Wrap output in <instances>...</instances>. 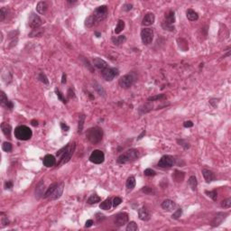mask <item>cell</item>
Instances as JSON below:
<instances>
[{
    "mask_svg": "<svg viewBox=\"0 0 231 231\" xmlns=\"http://www.w3.org/2000/svg\"><path fill=\"white\" fill-rule=\"evenodd\" d=\"M84 121H85V115H80L79 118V127H78V133L81 134L83 131V127H84Z\"/></svg>",
    "mask_w": 231,
    "mask_h": 231,
    "instance_id": "obj_34",
    "label": "cell"
},
{
    "mask_svg": "<svg viewBox=\"0 0 231 231\" xmlns=\"http://www.w3.org/2000/svg\"><path fill=\"white\" fill-rule=\"evenodd\" d=\"M9 223V220L6 217H2V226L5 227L6 225H7Z\"/></svg>",
    "mask_w": 231,
    "mask_h": 231,
    "instance_id": "obj_58",
    "label": "cell"
},
{
    "mask_svg": "<svg viewBox=\"0 0 231 231\" xmlns=\"http://www.w3.org/2000/svg\"><path fill=\"white\" fill-rule=\"evenodd\" d=\"M33 133L26 125H19L15 129V136L18 140L26 141L32 137Z\"/></svg>",
    "mask_w": 231,
    "mask_h": 231,
    "instance_id": "obj_4",
    "label": "cell"
},
{
    "mask_svg": "<svg viewBox=\"0 0 231 231\" xmlns=\"http://www.w3.org/2000/svg\"><path fill=\"white\" fill-rule=\"evenodd\" d=\"M127 231H136V230H138V227L135 222L131 221L130 223H128V225L127 227Z\"/></svg>",
    "mask_w": 231,
    "mask_h": 231,
    "instance_id": "obj_39",
    "label": "cell"
},
{
    "mask_svg": "<svg viewBox=\"0 0 231 231\" xmlns=\"http://www.w3.org/2000/svg\"><path fill=\"white\" fill-rule=\"evenodd\" d=\"M118 70L116 68H107L101 70V76L108 81H111L115 77L118 75Z\"/></svg>",
    "mask_w": 231,
    "mask_h": 231,
    "instance_id": "obj_8",
    "label": "cell"
},
{
    "mask_svg": "<svg viewBox=\"0 0 231 231\" xmlns=\"http://www.w3.org/2000/svg\"><path fill=\"white\" fill-rule=\"evenodd\" d=\"M93 64L97 69H99L100 70H103L108 68V63L100 58H94L93 59Z\"/></svg>",
    "mask_w": 231,
    "mask_h": 231,
    "instance_id": "obj_17",
    "label": "cell"
},
{
    "mask_svg": "<svg viewBox=\"0 0 231 231\" xmlns=\"http://www.w3.org/2000/svg\"><path fill=\"white\" fill-rule=\"evenodd\" d=\"M5 18H6V10L3 7V8H1V10H0V21L3 22V21L5 20Z\"/></svg>",
    "mask_w": 231,
    "mask_h": 231,
    "instance_id": "obj_51",
    "label": "cell"
},
{
    "mask_svg": "<svg viewBox=\"0 0 231 231\" xmlns=\"http://www.w3.org/2000/svg\"><path fill=\"white\" fill-rule=\"evenodd\" d=\"M175 22V14L173 11H170L166 15H165V23L173 25Z\"/></svg>",
    "mask_w": 231,
    "mask_h": 231,
    "instance_id": "obj_30",
    "label": "cell"
},
{
    "mask_svg": "<svg viewBox=\"0 0 231 231\" xmlns=\"http://www.w3.org/2000/svg\"><path fill=\"white\" fill-rule=\"evenodd\" d=\"M121 202H122V199H121V198H119V197H116V198H114V199H113V201H112V205H113V207H114V208H116V207H118V205H120V204H121Z\"/></svg>",
    "mask_w": 231,
    "mask_h": 231,
    "instance_id": "obj_45",
    "label": "cell"
},
{
    "mask_svg": "<svg viewBox=\"0 0 231 231\" xmlns=\"http://www.w3.org/2000/svg\"><path fill=\"white\" fill-rule=\"evenodd\" d=\"M93 16L95 17V19H96V21L98 23L105 20L108 16V7L106 6H99L98 8L95 9V11H94Z\"/></svg>",
    "mask_w": 231,
    "mask_h": 231,
    "instance_id": "obj_5",
    "label": "cell"
},
{
    "mask_svg": "<svg viewBox=\"0 0 231 231\" xmlns=\"http://www.w3.org/2000/svg\"><path fill=\"white\" fill-rule=\"evenodd\" d=\"M38 79H39L42 82H44V83H45V84H48V83H49V80H48L47 77L45 76V74H44V73H43V72L40 73V74H39Z\"/></svg>",
    "mask_w": 231,
    "mask_h": 231,
    "instance_id": "obj_47",
    "label": "cell"
},
{
    "mask_svg": "<svg viewBox=\"0 0 231 231\" xmlns=\"http://www.w3.org/2000/svg\"><path fill=\"white\" fill-rule=\"evenodd\" d=\"M165 96L163 95V94H159V95H157V96H154V97H150L148 99V101H154V100H160V99H164Z\"/></svg>",
    "mask_w": 231,
    "mask_h": 231,
    "instance_id": "obj_46",
    "label": "cell"
},
{
    "mask_svg": "<svg viewBox=\"0 0 231 231\" xmlns=\"http://www.w3.org/2000/svg\"><path fill=\"white\" fill-rule=\"evenodd\" d=\"M75 147H76L75 143L70 144H67L66 146H64L63 148L61 149L57 153V156L60 158V163H58L59 165L64 164L70 160L73 153H74V151H75Z\"/></svg>",
    "mask_w": 231,
    "mask_h": 231,
    "instance_id": "obj_1",
    "label": "cell"
},
{
    "mask_svg": "<svg viewBox=\"0 0 231 231\" xmlns=\"http://www.w3.org/2000/svg\"><path fill=\"white\" fill-rule=\"evenodd\" d=\"M125 28V22L123 20H118V25L116 26V29H115V33L116 34H120L122 31L124 30Z\"/></svg>",
    "mask_w": 231,
    "mask_h": 231,
    "instance_id": "obj_35",
    "label": "cell"
},
{
    "mask_svg": "<svg viewBox=\"0 0 231 231\" xmlns=\"http://www.w3.org/2000/svg\"><path fill=\"white\" fill-rule=\"evenodd\" d=\"M0 101H1V105L3 107H5V108H8V109H10L11 110L12 108H13V103L11 102V101H9L8 100V99H7V97L6 96V94L2 91L1 92V99H0Z\"/></svg>",
    "mask_w": 231,
    "mask_h": 231,
    "instance_id": "obj_21",
    "label": "cell"
},
{
    "mask_svg": "<svg viewBox=\"0 0 231 231\" xmlns=\"http://www.w3.org/2000/svg\"><path fill=\"white\" fill-rule=\"evenodd\" d=\"M144 135H145V130H144V131L142 132V134H141V135H140L138 136V138H137V140H140V139H142V138H143V136H144Z\"/></svg>",
    "mask_w": 231,
    "mask_h": 231,
    "instance_id": "obj_62",
    "label": "cell"
},
{
    "mask_svg": "<svg viewBox=\"0 0 231 231\" xmlns=\"http://www.w3.org/2000/svg\"><path fill=\"white\" fill-rule=\"evenodd\" d=\"M43 162H44V166H46V167H52V166H54L55 163H56V159H55V157L54 155L47 154V155L44 156Z\"/></svg>",
    "mask_w": 231,
    "mask_h": 231,
    "instance_id": "obj_19",
    "label": "cell"
},
{
    "mask_svg": "<svg viewBox=\"0 0 231 231\" xmlns=\"http://www.w3.org/2000/svg\"><path fill=\"white\" fill-rule=\"evenodd\" d=\"M144 173L145 176H149V177H150V176H154V175H155V172H154V170L150 169V168H148V169L144 170Z\"/></svg>",
    "mask_w": 231,
    "mask_h": 231,
    "instance_id": "obj_50",
    "label": "cell"
},
{
    "mask_svg": "<svg viewBox=\"0 0 231 231\" xmlns=\"http://www.w3.org/2000/svg\"><path fill=\"white\" fill-rule=\"evenodd\" d=\"M68 93H69V97H70V98H75V95H74V92H73V91H72L71 89H69Z\"/></svg>",
    "mask_w": 231,
    "mask_h": 231,
    "instance_id": "obj_60",
    "label": "cell"
},
{
    "mask_svg": "<svg viewBox=\"0 0 231 231\" xmlns=\"http://www.w3.org/2000/svg\"><path fill=\"white\" fill-rule=\"evenodd\" d=\"M153 109V104L151 103H146L144 105H143V106H141L138 109L140 115H143V114H145V113H147L149 112L150 110Z\"/></svg>",
    "mask_w": 231,
    "mask_h": 231,
    "instance_id": "obj_27",
    "label": "cell"
},
{
    "mask_svg": "<svg viewBox=\"0 0 231 231\" xmlns=\"http://www.w3.org/2000/svg\"><path fill=\"white\" fill-rule=\"evenodd\" d=\"M132 8H133V5L132 4H125L124 6V10H125V11H130Z\"/></svg>",
    "mask_w": 231,
    "mask_h": 231,
    "instance_id": "obj_55",
    "label": "cell"
},
{
    "mask_svg": "<svg viewBox=\"0 0 231 231\" xmlns=\"http://www.w3.org/2000/svg\"><path fill=\"white\" fill-rule=\"evenodd\" d=\"M141 39L145 45L150 44L154 40V31L151 28H144L141 31Z\"/></svg>",
    "mask_w": 231,
    "mask_h": 231,
    "instance_id": "obj_7",
    "label": "cell"
},
{
    "mask_svg": "<svg viewBox=\"0 0 231 231\" xmlns=\"http://www.w3.org/2000/svg\"><path fill=\"white\" fill-rule=\"evenodd\" d=\"M175 163V159L171 155H163L160 161L158 162V165L160 168L163 169H169V168L173 167Z\"/></svg>",
    "mask_w": 231,
    "mask_h": 231,
    "instance_id": "obj_6",
    "label": "cell"
},
{
    "mask_svg": "<svg viewBox=\"0 0 231 231\" xmlns=\"http://www.w3.org/2000/svg\"><path fill=\"white\" fill-rule=\"evenodd\" d=\"M2 149L6 152V153H10L12 151V144L11 143H8V142H5L3 144H2Z\"/></svg>",
    "mask_w": 231,
    "mask_h": 231,
    "instance_id": "obj_38",
    "label": "cell"
},
{
    "mask_svg": "<svg viewBox=\"0 0 231 231\" xmlns=\"http://www.w3.org/2000/svg\"><path fill=\"white\" fill-rule=\"evenodd\" d=\"M205 193L209 197V198H211L213 201H217V199H218V193L216 191H211V192H208L206 191Z\"/></svg>",
    "mask_w": 231,
    "mask_h": 231,
    "instance_id": "obj_40",
    "label": "cell"
},
{
    "mask_svg": "<svg viewBox=\"0 0 231 231\" xmlns=\"http://www.w3.org/2000/svg\"><path fill=\"white\" fill-rule=\"evenodd\" d=\"M28 24H29V26L32 29L34 30L38 29L42 25V19L35 13H31L29 19H28Z\"/></svg>",
    "mask_w": 231,
    "mask_h": 231,
    "instance_id": "obj_10",
    "label": "cell"
},
{
    "mask_svg": "<svg viewBox=\"0 0 231 231\" xmlns=\"http://www.w3.org/2000/svg\"><path fill=\"white\" fill-rule=\"evenodd\" d=\"M44 182L42 180L38 182V184L36 185V189H35V198L37 199H41L42 197H44Z\"/></svg>",
    "mask_w": 231,
    "mask_h": 231,
    "instance_id": "obj_14",
    "label": "cell"
},
{
    "mask_svg": "<svg viewBox=\"0 0 231 231\" xmlns=\"http://www.w3.org/2000/svg\"><path fill=\"white\" fill-rule=\"evenodd\" d=\"M188 183L190 185V187L192 188V191H196L197 190V186H198V181L197 178L195 176H191L190 179L188 181Z\"/></svg>",
    "mask_w": 231,
    "mask_h": 231,
    "instance_id": "obj_33",
    "label": "cell"
},
{
    "mask_svg": "<svg viewBox=\"0 0 231 231\" xmlns=\"http://www.w3.org/2000/svg\"><path fill=\"white\" fill-rule=\"evenodd\" d=\"M231 206V199L227 198V199H224V201H221V207L224 208H228Z\"/></svg>",
    "mask_w": 231,
    "mask_h": 231,
    "instance_id": "obj_41",
    "label": "cell"
},
{
    "mask_svg": "<svg viewBox=\"0 0 231 231\" xmlns=\"http://www.w3.org/2000/svg\"><path fill=\"white\" fill-rule=\"evenodd\" d=\"M66 82V74H62V78H61V83L62 84H64Z\"/></svg>",
    "mask_w": 231,
    "mask_h": 231,
    "instance_id": "obj_61",
    "label": "cell"
},
{
    "mask_svg": "<svg viewBox=\"0 0 231 231\" xmlns=\"http://www.w3.org/2000/svg\"><path fill=\"white\" fill-rule=\"evenodd\" d=\"M226 215H227V214H225V215H224V214H222V217H219V213H218V216H217V217L215 218V219L213 220V222H212V226H214V227H216V226H218L220 223L222 222V220H223V219H225V218H226L225 216H226Z\"/></svg>",
    "mask_w": 231,
    "mask_h": 231,
    "instance_id": "obj_37",
    "label": "cell"
},
{
    "mask_svg": "<svg viewBox=\"0 0 231 231\" xmlns=\"http://www.w3.org/2000/svg\"><path fill=\"white\" fill-rule=\"evenodd\" d=\"M31 123H32V125H34V127H37L38 125V121H36V120H32Z\"/></svg>",
    "mask_w": 231,
    "mask_h": 231,
    "instance_id": "obj_63",
    "label": "cell"
},
{
    "mask_svg": "<svg viewBox=\"0 0 231 231\" xmlns=\"http://www.w3.org/2000/svg\"><path fill=\"white\" fill-rule=\"evenodd\" d=\"M183 125H184V127H193V123L192 121H185L183 123Z\"/></svg>",
    "mask_w": 231,
    "mask_h": 231,
    "instance_id": "obj_56",
    "label": "cell"
},
{
    "mask_svg": "<svg viewBox=\"0 0 231 231\" xmlns=\"http://www.w3.org/2000/svg\"><path fill=\"white\" fill-rule=\"evenodd\" d=\"M162 208L166 211H172L176 208V203L172 199H165L162 203Z\"/></svg>",
    "mask_w": 231,
    "mask_h": 231,
    "instance_id": "obj_16",
    "label": "cell"
},
{
    "mask_svg": "<svg viewBox=\"0 0 231 231\" xmlns=\"http://www.w3.org/2000/svg\"><path fill=\"white\" fill-rule=\"evenodd\" d=\"M57 186H58V183H52V184L48 188V190L45 192V193H44V199L50 198L51 195L52 193H54V190L57 188Z\"/></svg>",
    "mask_w": 231,
    "mask_h": 231,
    "instance_id": "obj_31",
    "label": "cell"
},
{
    "mask_svg": "<svg viewBox=\"0 0 231 231\" xmlns=\"http://www.w3.org/2000/svg\"><path fill=\"white\" fill-rule=\"evenodd\" d=\"M48 9V3L45 1H40L36 6V11L40 15H44Z\"/></svg>",
    "mask_w": 231,
    "mask_h": 231,
    "instance_id": "obj_22",
    "label": "cell"
},
{
    "mask_svg": "<svg viewBox=\"0 0 231 231\" xmlns=\"http://www.w3.org/2000/svg\"><path fill=\"white\" fill-rule=\"evenodd\" d=\"M125 185H127V190H133V189L135 188V178L134 176H130L127 178V183H125Z\"/></svg>",
    "mask_w": 231,
    "mask_h": 231,
    "instance_id": "obj_32",
    "label": "cell"
},
{
    "mask_svg": "<svg viewBox=\"0 0 231 231\" xmlns=\"http://www.w3.org/2000/svg\"><path fill=\"white\" fill-rule=\"evenodd\" d=\"M127 38H125V35H119V36H114L112 37V42L115 45H121L122 44H124Z\"/></svg>",
    "mask_w": 231,
    "mask_h": 231,
    "instance_id": "obj_26",
    "label": "cell"
},
{
    "mask_svg": "<svg viewBox=\"0 0 231 231\" xmlns=\"http://www.w3.org/2000/svg\"><path fill=\"white\" fill-rule=\"evenodd\" d=\"M98 22L96 21L95 17H94L93 15H89V17L86 18V20H85V26L88 27V28H90V27H93Z\"/></svg>",
    "mask_w": 231,
    "mask_h": 231,
    "instance_id": "obj_28",
    "label": "cell"
},
{
    "mask_svg": "<svg viewBox=\"0 0 231 231\" xmlns=\"http://www.w3.org/2000/svg\"><path fill=\"white\" fill-rule=\"evenodd\" d=\"M134 81H135V78L133 74H127L119 80V85L123 89H128L133 85Z\"/></svg>",
    "mask_w": 231,
    "mask_h": 231,
    "instance_id": "obj_11",
    "label": "cell"
},
{
    "mask_svg": "<svg viewBox=\"0 0 231 231\" xmlns=\"http://www.w3.org/2000/svg\"><path fill=\"white\" fill-rule=\"evenodd\" d=\"M95 88H96V89L98 90V92L99 93V95H100V96H101V95H102V96H105V91H104V89H103L99 85H97V87H95Z\"/></svg>",
    "mask_w": 231,
    "mask_h": 231,
    "instance_id": "obj_52",
    "label": "cell"
},
{
    "mask_svg": "<svg viewBox=\"0 0 231 231\" xmlns=\"http://www.w3.org/2000/svg\"><path fill=\"white\" fill-rule=\"evenodd\" d=\"M186 15L190 21H196L199 19V15L192 9H188L186 11Z\"/></svg>",
    "mask_w": 231,
    "mask_h": 231,
    "instance_id": "obj_25",
    "label": "cell"
},
{
    "mask_svg": "<svg viewBox=\"0 0 231 231\" xmlns=\"http://www.w3.org/2000/svg\"><path fill=\"white\" fill-rule=\"evenodd\" d=\"M1 129L4 133V135L7 137H10V135H11V131H12V127L11 125L7 123H2L1 124Z\"/></svg>",
    "mask_w": 231,
    "mask_h": 231,
    "instance_id": "obj_24",
    "label": "cell"
},
{
    "mask_svg": "<svg viewBox=\"0 0 231 231\" xmlns=\"http://www.w3.org/2000/svg\"><path fill=\"white\" fill-rule=\"evenodd\" d=\"M182 214V208H178L177 211L173 214L172 218H173V219H178V218H181Z\"/></svg>",
    "mask_w": 231,
    "mask_h": 231,
    "instance_id": "obj_44",
    "label": "cell"
},
{
    "mask_svg": "<svg viewBox=\"0 0 231 231\" xmlns=\"http://www.w3.org/2000/svg\"><path fill=\"white\" fill-rule=\"evenodd\" d=\"M154 20H155V16L153 13H148L144 15V17L143 18V25L144 26H149L151 25H153L154 23Z\"/></svg>",
    "mask_w": 231,
    "mask_h": 231,
    "instance_id": "obj_18",
    "label": "cell"
},
{
    "mask_svg": "<svg viewBox=\"0 0 231 231\" xmlns=\"http://www.w3.org/2000/svg\"><path fill=\"white\" fill-rule=\"evenodd\" d=\"M138 216H139V218L143 221H148L150 219V212L147 209L146 207H142L141 208H139L138 211Z\"/></svg>",
    "mask_w": 231,
    "mask_h": 231,
    "instance_id": "obj_15",
    "label": "cell"
},
{
    "mask_svg": "<svg viewBox=\"0 0 231 231\" xmlns=\"http://www.w3.org/2000/svg\"><path fill=\"white\" fill-rule=\"evenodd\" d=\"M89 160L91 163H96V164H100L104 162L105 160V155L104 153L100 150H94L90 156H89Z\"/></svg>",
    "mask_w": 231,
    "mask_h": 231,
    "instance_id": "obj_9",
    "label": "cell"
},
{
    "mask_svg": "<svg viewBox=\"0 0 231 231\" xmlns=\"http://www.w3.org/2000/svg\"><path fill=\"white\" fill-rule=\"evenodd\" d=\"M95 35H97V37H100V36H101V34L99 33V32H95Z\"/></svg>",
    "mask_w": 231,
    "mask_h": 231,
    "instance_id": "obj_64",
    "label": "cell"
},
{
    "mask_svg": "<svg viewBox=\"0 0 231 231\" xmlns=\"http://www.w3.org/2000/svg\"><path fill=\"white\" fill-rule=\"evenodd\" d=\"M61 129L63 130L64 132H68L69 129H70V127H68L66 124H64V123H61Z\"/></svg>",
    "mask_w": 231,
    "mask_h": 231,
    "instance_id": "obj_54",
    "label": "cell"
},
{
    "mask_svg": "<svg viewBox=\"0 0 231 231\" xmlns=\"http://www.w3.org/2000/svg\"><path fill=\"white\" fill-rule=\"evenodd\" d=\"M142 192H144L145 194H152V193H154V189H152L151 187L145 186V187L142 188Z\"/></svg>",
    "mask_w": 231,
    "mask_h": 231,
    "instance_id": "obj_43",
    "label": "cell"
},
{
    "mask_svg": "<svg viewBox=\"0 0 231 231\" xmlns=\"http://www.w3.org/2000/svg\"><path fill=\"white\" fill-rule=\"evenodd\" d=\"M103 137V131L99 127H94L87 130L86 132V138L91 144H98L102 140Z\"/></svg>",
    "mask_w": 231,
    "mask_h": 231,
    "instance_id": "obj_3",
    "label": "cell"
},
{
    "mask_svg": "<svg viewBox=\"0 0 231 231\" xmlns=\"http://www.w3.org/2000/svg\"><path fill=\"white\" fill-rule=\"evenodd\" d=\"M202 174H203V177H204L205 181H206L208 183H209V182H211L215 181V179H216V176H215L214 173L211 172V171H209V170L203 169V170H202Z\"/></svg>",
    "mask_w": 231,
    "mask_h": 231,
    "instance_id": "obj_20",
    "label": "cell"
},
{
    "mask_svg": "<svg viewBox=\"0 0 231 231\" xmlns=\"http://www.w3.org/2000/svg\"><path fill=\"white\" fill-rule=\"evenodd\" d=\"M100 201V198L97 194H92L89 199H88V203L89 204H96Z\"/></svg>",
    "mask_w": 231,
    "mask_h": 231,
    "instance_id": "obj_36",
    "label": "cell"
},
{
    "mask_svg": "<svg viewBox=\"0 0 231 231\" xmlns=\"http://www.w3.org/2000/svg\"><path fill=\"white\" fill-rule=\"evenodd\" d=\"M115 225L117 227H122L128 222V214L125 212H122L117 215L115 218Z\"/></svg>",
    "mask_w": 231,
    "mask_h": 231,
    "instance_id": "obj_12",
    "label": "cell"
},
{
    "mask_svg": "<svg viewBox=\"0 0 231 231\" xmlns=\"http://www.w3.org/2000/svg\"><path fill=\"white\" fill-rule=\"evenodd\" d=\"M184 177H185L184 173L178 170L174 171V173L173 174V179L176 182H182V181L184 180Z\"/></svg>",
    "mask_w": 231,
    "mask_h": 231,
    "instance_id": "obj_23",
    "label": "cell"
},
{
    "mask_svg": "<svg viewBox=\"0 0 231 231\" xmlns=\"http://www.w3.org/2000/svg\"><path fill=\"white\" fill-rule=\"evenodd\" d=\"M63 189H64V183L61 182L60 184H58L57 188L54 190V193H52L50 197L51 199L54 201V199H58L59 198H61V196L62 195V192H63Z\"/></svg>",
    "mask_w": 231,
    "mask_h": 231,
    "instance_id": "obj_13",
    "label": "cell"
},
{
    "mask_svg": "<svg viewBox=\"0 0 231 231\" xmlns=\"http://www.w3.org/2000/svg\"><path fill=\"white\" fill-rule=\"evenodd\" d=\"M139 157V151L136 149H130L125 152L124 154H120L118 158L117 159L118 163L119 164H125L127 163H131L133 161H135Z\"/></svg>",
    "mask_w": 231,
    "mask_h": 231,
    "instance_id": "obj_2",
    "label": "cell"
},
{
    "mask_svg": "<svg viewBox=\"0 0 231 231\" xmlns=\"http://www.w3.org/2000/svg\"><path fill=\"white\" fill-rule=\"evenodd\" d=\"M177 142L179 143L182 146H183L184 149H189V148H190V144H189V143L185 142L184 140H182V139H178Z\"/></svg>",
    "mask_w": 231,
    "mask_h": 231,
    "instance_id": "obj_48",
    "label": "cell"
},
{
    "mask_svg": "<svg viewBox=\"0 0 231 231\" xmlns=\"http://www.w3.org/2000/svg\"><path fill=\"white\" fill-rule=\"evenodd\" d=\"M55 92H56V94H57V97H58V99L62 102V103H66L67 101H66V99H64V97H63V95H62V93L60 91V90H58V89H56L55 90Z\"/></svg>",
    "mask_w": 231,
    "mask_h": 231,
    "instance_id": "obj_49",
    "label": "cell"
},
{
    "mask_svg": "<svg viewBox=\"0 0 231 231\" xmlns=\"http://www.w3.org/2000/svg\"><path fill=\"white\" fill-rule=\"evenodd\" d=\"M92 225H93V220H91V219L87 220L86 223H85V227H90Z\"/></svg>",
    "mask_w": 231,
    "mask_h": 231,
    "instance_id": "obj_59",
    "label": "cell"
},
{
    "mask_svg": "<svg viewBox=\"0 0 231 231\" xmlns=\"http://www.w3.org/2000/svg\"><path fill=\"white\" fill-rule=\"evenodd\" d=\"M112 201L110 199H107L106 201H104L103 202H101V204L99 205V208L101 209H104V211H109V209L112 208Z\"/></svg>",
    "mask_w": 231,
    "mask_h": 231,
    "instance_id": "obj_29",
    "label": "cell"
},
{
    "mask_svg": "<svg viewBox=\"0 0 231 231\" xmlns=\"http://www.w3.org/2000/svg\"><path fill=\"white\" fill-rule=\"evenodd\" d=\"M96 218H97V220H98L99 222H100V221H102V220L105 218V217H104V215L101 214V213H97V214H96Z\"/></svg>",
    "mask_w": 231,
    "mask_h": 231,
    "instance_id": "obj_53",
    "label": "cell"
},
{
    "mask_svg": "<svg viewBox=\"0 0 231 231\" xmlns=\"http://www.w3.org/2000/svg\"><path fill=\"white\" fill-rule=\"evenodd\" d=\"M162 26L164 30H167V31H170V32H173L174 31V26L173 25H169V24H167L165 22H163L162 24Z\"/></svg>",
    "mask_w": 231,
    "mask_h": 231,
    "instance_id": "obj_42",
    "label": "cell"
},
{
    "mask_svg": "<svg viewBox=\"0 0 231 231\" xmlns=\"http://www.w3.org/2000/svg\"><path fill=\"white\" fill-rule=\"evenodd\" d=\"M5 188L6 189H11V188H13V182L11 181H7L5 183Z\"/></svg>",
    "mask_w": 231,
    "mask_h": 231,
    "instance_id": "obj_57",
    "label": "cell"
}]
</instances>
